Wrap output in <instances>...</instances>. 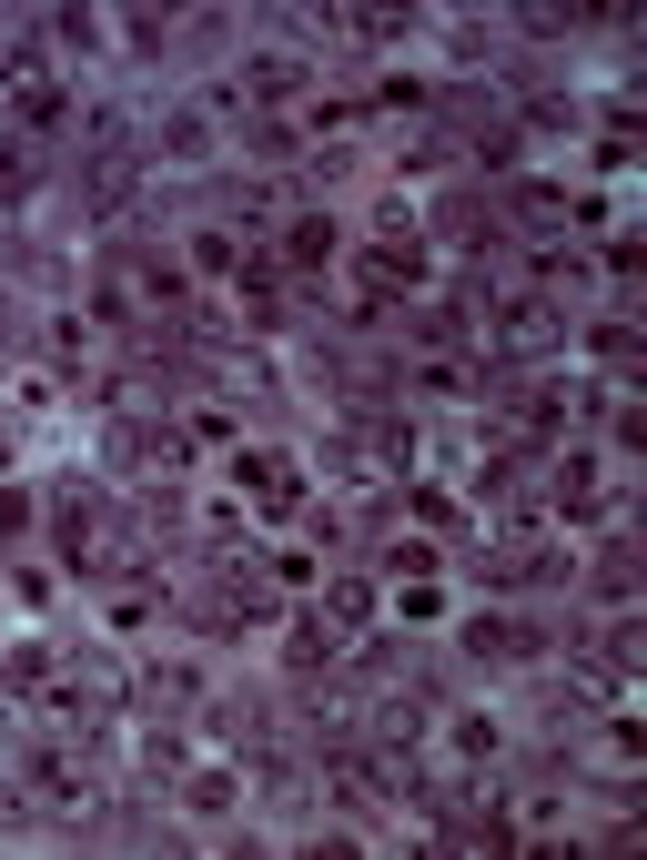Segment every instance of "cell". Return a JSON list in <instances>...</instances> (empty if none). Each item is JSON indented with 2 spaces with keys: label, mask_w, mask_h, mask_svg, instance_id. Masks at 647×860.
Wrapping results in <instances>:
<instances>
[{
  "label": "cell",
  "mask_w": 647,
  "mask_h": 860,
  "mask_svg": "<svg viewBox=\"0 0 647 860\" xmlns=\"http://www.w3.org/2000/svg\"><path fill=\"white\" fill-rule=\"evenodd\" d=\"M21 172H31V162H21V153H11V143H0V182H21Z\"/></svg>",
  "instance_id": "cell-1"
}]
</instances>
